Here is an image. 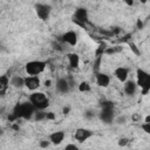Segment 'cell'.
<instances>
[{
  "instance_id": "36",
  "label": "cell",
  "mask_w": 150,
  "mask_h": 150,
  "mask_svg": "<svg viewBox=\"0 0 150 150\" xmlns=\"http://www.w3.org/2000/svg\"><path fill=\"white\" fill-rule=\"evenodd\" d=\"M1 132H2V131H1V129H0V135H1Z\"/></svg>"
},
{
  "instance_id": "21",
  "label": "cell",
  "mask_w": 150,
  "mask_h": 150,
  "mask_svg": "<svg viewBox=\"0 0 150 150\" xmlns=\"http://www.w3.org/2000/svg\"><path fill=\"white\" fill-rule=\"evenodd\" d=\"M129 46H130V49L136 54V55H139L141 54V52H139V49L137 48V46L134 43V42H129Z\"/></svg>"
},
{
  "instance_id": "31",
  "label": "cell",
  "mask_w": 150,
  "mask_h": 150,
  "mask_svg": "<svg viewBox=\"0 0 150 150\" xmlns=\"http://www.w3.org/2000/svg\"><path fill=\"white\" fill-rule=\"evenodd\" d=\"M69 111H70V107H68V105H67V107H64V108L62 109V112H63V114H68Z\"/></svg>"
},
{
  "instance_id": "32",
  "label": "cell",
  "mask_w": 150,
  "mask_h": 150,
  "mask_svg": "<svg viewBox=\"0 0 150 150\" xmlns=\"http://www.w3.org/2000/svg\"><path fill=\"white\" fill-rule=\"evenodd\" d=\"M45 86H46V87H50V86H52V81H50V80L46 81V82H45Z\"/></svg>"
},
{
  "instance_id": "14",
  "label": "cell",
  "mask_w": 150,
  "mask_h": 150,
  "mask_svg": "<svg viewBox=\"0 0 150 150\" xmlns=\"http://www.w3.org/2000/svg\"><path fill=\"white\" fill-rule=\"evenodd\" d=\"M123 90L125 93V95L128 96H134L137 91V84L135 81L132 80H127L124 82V86H123Z\"/></svg>"
},
{
  "instance_id": "13",
  "label": "cell",
  "mask_w": 150,
  "mask_h": 150,
  "mask_svg": "<svg viewBox=\"0 0 150 150\" xmlns=\"http://www.w3.org/2000/svg\"><path fill=\"white\" fill-rule=\"evenodd\" d=\"M114 75H115V77H116L120 82L124 83V82L128 80L129 69L125 68V67H117V68L115 69V71H114Z\"/></svg>"
},
{
  "instance_id": "30",
  "label": "cell",
  "mask_w": 150,
  "mask_h": 150,
  "mask_svg": "<svg viewBox=\"0 0 150 150\" xmlns=\"http://www.w3.org/2000/svg\"><path fill=\"white\" fill-rule=\"evenodd\" d=\"M137 28H138V29H142V28H143V21H142L141 19L137 20Z\"/></svg>"
},
{
  "instance_id": "8",
  "label": "cell",
  "mask_w": 150,
  "mask_h": 150,
  "mask_svg": "<svg viewBox=\"0 0 150 150\" xmlns=\"http://www.w3.org/2000/svg\"><path fill=\"white\" fill-rule=\"evenodd\" d=\"M94 135V131H91L90 129H87V128H77L74 132V137L77 142L80 143H83L86 142L87 139H89L91 136Z\"/></svg>"
},
{
  "instance_id": "34",
  "label": "cell",
  "mask_w": 150,
  "mask_h": 150,
  "mask_svg": "<svg viewBox=\"0 0 150 150\" xmlns=\"http://www.w3.org/2000/svg\"><path fill=\"white\" fill-rule=\"evenodd\" d=\"M13 129H15V130H18V129H19V127H18V125L15 124V125H13Z\"/></svg>"
},
{
  "instance_id": "7",
  "label": "cell",
  "mask_w": 150,
  "mask_h": 150,
  "mask_svg": "<svg viewBox=\"0 0 150 150\" xmlns=\"http://www.w3.org/2000/svg\"><path fill=\"white\" fill-rule=\"evenodd\" d=\"M98 118L105 124L112 123L114 120H115V109H114V107L101 108V110L98 112Z\"/></svg>"
},
{
  "instance_id": "1",
  "label": "cell",
  "mask_w": 150,
  "mask_h": 150,
  "mask_svg": "<svg viewBox=\"0 0 150 150\" xmlns=\"http://www.w3.org/2000/svg\"><path fill=\"white\" fill-rule=\"evenodd\" d=\"M35 108L30 104L29 101L27 102H21V103H16L13 108L12 114L8 116L9 121H16L19 118H23V120H30L34 114H35Z\"/></svg>"
},
{
  "instance_id": "20",
  "label": "cell",
  "mask_w": 150,
  "mask_h": 150,
  "mask_svg": "<svg viewBox=\"0 0 150 150\" xmlns=\"http://www.w3.org/2000/svg\"><path fill=\"white\" fill-rule=\"evenodd\" d=\"M34 118L38 122H40L42 120H46V112L43 110H36L35 114H34Z\"/></svg>"
},
{
  "instance_id": "17",
  "label": "cell",
  "mask_w": 150,
  "mask_h": 150,
  "mask_svg": "<svg viewBox=\"0 0 150 150\" xmlns=\"http://www.w3.org/2000/svg\"><path fill=\"white\" fill-rule=\"evenodd\" d=\"M9 86H12L14 88H22V87H25V77H21L19 75L12 76V79L9 80Z\"/></svg>"
},
{
  "instance_id": "12",
  "label": "cell",
  "mask_w": 150,
  "mask_h": 150,
  "mask_svg": "<svg viewBox=\"0 0 150 150\" xmlns=\"http://www.w3.org/2000/svg\"><path fill=\"white\" fill-rule=\"evenodd\" d=\"M55 89H56L59 93H61V94L68 93V91L70 90V86H69L67 79H66V77H60V79H57V80H56V83H55Z\"/></svg>"
},
{
  "instance_id": "27",
  "label": "cell",
  "mask_w": 150,
  "mask_h": 150,
  "mask_svg": "<svg viewBox=\"0 0 150 150\" xmlns=\"http://www.w3.org/2000/svg\"><path fill=\"white\" fill-rule=\"evenodd\" d=\"M114 121H116L117 124H123V123H125V116H120L118 118H116Z\"/></svg>"
},
{
  "instance_id": "26",
  "label": "cell",
  "mask_w": 150,
  "mask_h": 150,
  "mask_svg": "<svg viewBox=\"0 0 150 150\" xmlns=\"http://www.w3.org/2000/svg\"><path fill=\"white\" fill-rule=\"evenodd\" d=\"M128 142H129L128 138H124V137H123V138H121V139L118 141V145H120V146H124V145L128 144Z\"/></svg>"
},
{
  "instance_id": "16",
  "label": "cell",
  "mask_w": 150,
  "mask_h": 150,
  "mask_svg": "<svg viewBox=\"0 0 150 150\" xmlns=\"http://www.w3.org/2000/svg\"><path fill=\"white\" fill-rule=\"evenodd\" d=\"M9 87V79L7 75H0V96H4Z\"/></svg>"
},
{
  "instance_id": "19",
  "label": "cell",
  "mask_w": 150,
  "mask_h": 150,
  "mask_svg": "<svg viewBox=\"0 0 150 150\" xmlns=\"http://www.w3.org/2000/svg\"><path fill=\"white\" fill-rule=\"evenodd\" d=\"M90 84L88 83V82H86V81H82L80 84H79V90L81 91V93H87V91H90Z\"/></svg>"
},
{
  "instance_id": "10",
  "label": "cell",
  "mask_w": 150,
  "mask_h": 150,
  "mask_svg": "<svg viewBox=\"0 0 150 150\" xmlns=\"http://www.w3.org/2000/svg\"><path fill=\"white\" fill-rule=\"evenodd\" d=\"M62 42L69 45V46H75L77 43V34L74 30H68L61 36Z\"/></svg>"
},
{
  "instance_id": "15",
  "label": "cell",
  "mask_w": 150,
  "mask_h": 150,
  "mask_svg": "<svg viewBox=\"0 0 150 150\" xmlns=\"http://www.w3.org/2000/svg\"><path fill=\"white\" fill-rule=\"evenodd\" d=\"M64 136L66 134L63 131H54L53 134L49 135V142L52 144H55V145H59L62 143V141L64 139Z\"/></svg>"
},
{
  "instance_id": "29",
  "label": "cell",
  "mask_w": 150,
  "mask_h": 150,
  "mask_svg": "<svg viewBox=\"0 0 150 150\" xmlns=\"http://www.w3.org/2000/svg\"><path fill=\"white\" fill-rule=\"evenodd\" d=\"M55 115L53 112H46V120H54Z\"/></svg>"
},
{
  "instance_id": "2",
  "label": "cell",
  "mask_w": 150,
  "mask_h": 150,
  "mask_svg": "<svg viewBox=\"0 0 150 150\" xmlns=\"http://www.w3.org/2000/svg\"><path fill=\"white\" fill-rule=\"evenodd\" d=\"M28 101L35 108V110H45L49 107V98L42 91H35L29 95Z\"/></svg>"
},
{
  "instance_id": "24",
  "label": "cell",
  "mask_w": 150,
  "mask_h": 150,
  "mask_svg": "<svg viewBox=\"0 0 150 150\" xmlns=\"http://www.w3.org/2000/svg\"><path fill=\"white\" fill-rule=\"evenodd\" d=\"M64 150H81V149H80L77 145H75V144L70 143V144H67V145H66Z\"/></svg>"
},
{
  "instance_id": "5",
  "label": "cell",
  "mask_w": 150,
  "mask_h": 150,
  "mask_svg": "<svg viewBox=\"0 0 150 150\" xmlns=\"http://www.w3.org/2000/svg\"><path fill=\"white\" fill-rule=\"evenodd\" d=\"M73 22L81 27H86V25L88 23V11L84 7L76 8L73 15Z\"/></svg>"
},
{
  "instance_id": "22",
  "label": "cell",
  "mask_w": 150,
  "mask_h": 150,
  "mask_svg": "<svg viewBox=\"0 0 150 150\" xmlns=\"http://www.w3.org/2000/svg\"><path fill=\"white\" fill-rule=\"evenodd\" d=\"M100 107L101 108H107V107H114V103L111 101H102L100 103Z\"/></svg>"
},
{
  "instance_id": "9",
  "label": "cell",
  "mask_w": 150,
  "mask_h": 150,
  "mask_svg": "<svg viewBox=\"0 0 150 150\" xmlns=\"http://www.w3.org/2000/svg\"><path fill=\"white\" fill-rule=\"evenodd\" d=\"M41 84L39 76H27L25 77V87L28 90H36Z\"/></svg>"
},
{
  "instance_id": "18",
  "label": "cell",
  "mask_w": 150,
  "mask_h": 150,
  "mask_svg": "<svg viewBox=\"0 0 150 150\" xmlns=\"http://www.w3.org/2000/svg\"><path fill=\"white\" fill-rule=\"evenodd\" d=\"M67 57H68L69 66L71 68H77L79 67V64H80V56L76 53H69L67 55Z\"/></svg>"
},
{
  "instance_id": "35",
  "label": "cell",
  "mask_w": 150,
  "mask_h": 150,
  "mask_svg": "<svg viewBox=\"0 0 150 150\" xmlns=\"http://www.w3.org/2000/svg\"><path fill=\"white\" fill-rule=\"evenodd\" d=\"M125 2H127V4H128V5H132V4H134V2H132V1H125Z\"/></svg>"
},
{
  "instance_id": "33",
  "label": "cell",
  "mask_w": 150,
  "mask_h": 150,
  "mask_svg": "<svg viewBox=\"0 0 150 150\" xmlns=\"http://www.w3.org/2000/svg\"><path fill=\"white\" fill-rule=\"evenodd\" d=\"M144 123H150V116H149V115L145 117V121H144Z\"/></svg>"
},
{
  "instance_id": "28",
  "label": "cell",
  "mask_w": 150,
  "mask_h": 150,
  "mask_svg": "<svg viewBox=\"0 0 150 150\" xmlns=\"http://www.w3.org/2000/svg\"><path fill=\"white\" fill-rule=\"evenodd\" d=\"M49 143H50L49 141H40V146L43 148V149H45V148H48Z\"/></svg>"
},
{
  "instance_id": "23",
  "label": "cell",
  "mask_w": 150,
  "mask_h": 150,
  "mask_svg": "<svg viewBox=\"0 0 150 150\" xmlns=\"http://www.w3.org/2000/svg\"><path fill=\"white\" fill-rule=\"evenodd\" d=\"M141 128L144 130V132L150 134V123H142L141 124Z\"/></svg>"
},
{
  "instance_id": "4",
  "label": "cell",
  "mask_w": 150,
  "mask_h": 150,
  "mask_svg": "<svg viewBox=\"0 0 150 150\" xmlns=\"http://www.w3.org/2000/svg\"><path fill=\"white\" fill-rule=\"evenodd\" d=\"M47 67V62L46 61H41V60H33L26 63L25 66V70L28 74V76H38L39 74H41Z\"/></svg>"
},
{
  "instance_id": "11",
  "label": "cell",
  "mask_w": 150,
  "mask_h": 150,
  "mask_svg": "<svg viewBox=\"0 0 150 150\" xmlns=\"http://www.w3.org/2000/svg\"><path fill=\"white\" fill-rule=\"evenodd\" d=\"M95 80H96V84L98 87H108L109 83H110V77L109 75L104 74V73H101V71H96L95 73Z\"/></svg>"
},
{
  "instance_id": "25",
  "label": "cell",
  "mask_w": 150,
  "mask_h": 150,
  "mask_svg": "<svg viewBox=\"0 0 150 150\" xmlns=\"http://www.w3.org/2000/svg\"><path fill=\"white\" fill-rule=\"evenodd\" d=\"M95 116V112L93 111V110H87L86 112H84V117L86 118H93Z\"/></svg>"
},
{
  "instance_id": "3",
  "label": "cell",
  "mask_w": 150,
  "mask_h": 150,
  "mask_svg": "<svg viewBox=\"0 0 150 150\" xmlns=\"http://www.w3.org/2000/svg\"><path fill=\"white\" fill-rule=\"evenodd\" d=\"M136 76H137V81H136L137 87L141 88L142 95H146L150 90V75H149V73L142 68H138L136 70Z\"/></svg>"
},
{
  "instance_id": "6",
  "label": "cell",
  "mask_w": 150,
  "mask_h": 150,
  "mask_svg": "<svg viewBox=\"0 0 150 150\" xmlns=\"http://www.w3.org/2000/svg\"><path fill=\"white\" fill-rule=\"evenodd\" d=\"M35 12L39 19L42 21H47L49 19L50 12H52V6L49 4H43V2H38L35 4Z\"/></svg>"
}]
</instances>
